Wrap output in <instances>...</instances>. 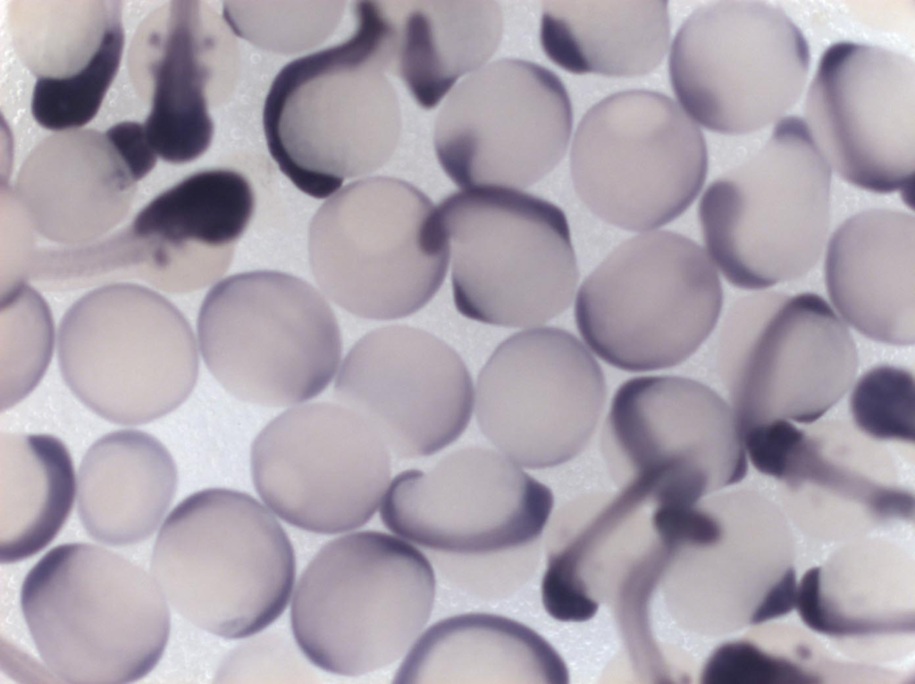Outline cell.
Returning a JSON list of instances; mask_svg holds the SVG:
<instances>
[{"mask_svg":"<svg viewBox=\"0 0 915 684\" xmlns=\"http://www.w3.org/2000/svg\"><path fill=\"white\" fill-rule=\"evenodd\" d=\"M354 10L352 35L286 64L264 105L270 155L315 198H330L345 180L382 167L399 138V104L386 75L376 20L365 1Z\"/></svg>","mask_w":915,"mask_h":684,"instance_id":"cell-1","label":"cell"},{"mask_svg":"<svg viewBox=\"0 0 915 684\" xmlns=\"http://www.w3.org/2000/svg\"><path fill=\"white\" fill-rule=\"evenodd\" d=\"M21 607L55 682L139 680L158 663L170 634L166 598L154 576L90 544L47 552L25 577Z\"/></svg>","mask_w":915,"mask_h":684,"instance_id":"cell-2","label":"cell"},{"mask_svg":"<svg viewBox=\"0 0 915 684\" xmlns=\"http://www.w3.org/2000/svg\"><path fill=\"white\" fill-rule=\"evenodd\" d=\"M152 575L186 621L226 639L254 636L290 601L296 579L291 542L263 503L211 487L181 501L156 537Z\"/></svg>","mask_w":915,"mask_h":684,"instance_id":"cell-3","label":"cell"},{"mask_svg":"<svg viewBox=\"0 0 915 684\" xmlns=\"http://www.w3.org/2000/svg\"><path fill=\"white\" fill-rule=\"evenodd\" d=\"M434 570L422 552L394 536L357 531L323 545L290 598V626L319 669L358 677L399 659L427 624Z\"/></svg>","mask_w":915,"mask_h":684,"instance_id":"cell-4","label":"cell"},{"mask_svg":"<svg viewBox=\"0 0 915 684\" xmlns=\"http://www.w3.org/2000/svg\"><path fill=\"white\" fill-rule=\"evenodd\" d=\"M830 186L831 168L803 119L785 116L755 154L710 183L700 200L715 267L745 290L806 274L827 237Z\"/></svg>","mask_w":915,"mask_h":684,"instance_id":"cell-5","label":"cell"},{"mask_svg":"<svg viewBox=\"0 0 915 684\" xmlns=\"http://www.w3.org/2000/svg\"><path fill=\"white\" fill-rule=\"evenodd\" d=\"M308 257L324 295L374 320L402 318L425 306L449 261L432 200L384 176L356 181L320 207L309 226Z\"/></svg>","mask_w":915,"mask_h":684,"instance_id":"cell-6","label":"cell"},{"mask_svg":"<svg viewBox=\"0 0 915 684\" xmlns=\"http://www.w3.org/2000/svg\"><path fill=\"white\" fill-rule=\"evenodd\" d=\"M722 304L707 252L684 235L653 230L622 242L586 277L575 318L600 359L645 372L691 357L713 331Z\"/></svg>","mask_w":915,"mask_h":684,"instance_id":"cell-7","label":"cell"},{"mask_svg":"<svg viewBox=\"0 0 915 684\" xmlns=\"http://www.w3.org/2000/svg\"><path fill=\"white\" fill-rule=\"evenodd\" d=\"M437 212L464 317L531 328L569 307L579 271L558 207L516 190L477 188L449 195Z\"/></svg>","mask_w":915,"mask_h":684,"instance_id":"cell-8","label":"cell"},{"mask_svg":"<svg viewBox=\"0 0 915 684\" xmlns=\"http://www.w3.org/2000/svg\"><path fill=\"white\" fill-rule=\"evenodd\" d=\"M198 346L216 381L237 399L280 408L308 402L341 362L338 320L307 282L277 271L229 276L206 294Z\"/></svg>","mask_w":915,"mask_h":684,"instance_id":"cell-9","label":"cell"},{"mask_svg":"<svg viewBox=\"0 0 915 684\" xmlns=\"http://www.w3.org/2000/svg\"><path fill=\"white\" fill-rule=\"evenodd\" d=\"M57 351L72 393L120 425H142L173 411L198 376L188 320L167 299L138 284L105 285L76 301L60 323Z\"/></svg>","mask_w":915,"mask_h":684,"instance_id":"cell-10","label":"cell"},{"mask_svg":"<svg viewBox=\"0 0 915 684\" xmlns=\"http://www.w3.org/2000/svg\"><path fill=\"white\" fill-rule=\"evenodd\" d=\"M702 132L664 94L632 89L587 111L572 141L575 190L596 216L633 231L657 230L680 216L705 182Z\"/></svg>","mask_w":915,"mask_h":684,"instance_id":"cell-11","label":"cell"},{"mask_svg":"<svg viewBox=\"0 0 915 684\" xmlns=\"http://www.w3.org/2000/svg\"><path fill=\"white\" fill-rule=\"evenodd\" d=\"M810 51L780 8L720 1L696 9L671 46L669 76L684 111L716 132L741 135L778 122L806 82Z\"/></svg>","mask_w":915,"mask_h":684,"instance_id":"cell-12","label":"cell"},{"mask_svg":"<svg viewBox=\"0 0 915 684\" xmlns=\"http://www.w3.org/2000/svg\"><path fill=\"white\" fill-rule=\"evenodd\" d=\"M720 358L734 378L741 432L778 420H818L852 387L858 367L846 325L809 292L736 300L721 333Z\"/></svg>","mask_w":915,"mask_h":684,"instance_id":"cell-13","label":"cell"},{"mask_svg":"<svg viewBox=\"0 0 915 684\" xmlns=\"http://www.w3.org/2000/svg\"><path fill=\"white\" fill-rule=\"evenodd\" d=\"M250 470L274 515L306 531L335 535L372 519L389 486L391 461L378 433L355 410L308 401L256 435Z\"/></svg>","mask_w":915,"mask_h":684,"instance_id":"cell-14","label":"cell"},{"mask_svg":"<svg viewBox=\"0 0 915 684\" xmlns=\"http://www.w3.org/2000/svg\"><path fill=\"white\" fill-rule=\"evenodd\" d=\"M605 455L626 487L655 504H693L740 482L748 469L733 409L691 378L649 376L617 390L603 435Z\"/></svg>","mask_w":915,"mask_h":684,"instance_id":"cell-15","label":"cell"},{"mask_svg":"<svg viewBox=\"0 0 915 684\" xmlns=\"http://www.w3.org/2000/svg\"><path fill=\"white\" fill-rule=\"evenodd\" d=\"M572 125L569 97L555 73L504 58L453 89L437 115L433 145L442 170L458 187L516 190L558 165Z\"/></svg>","mask_w":915,"mask_h":684,"instance_id":"cell-16","label":"cell"},{"mask_svg":"<svg viewBox=\"0 0 915 684\" xmlns=\"http://www.w3.org/2000/svg\"><path fill=\"white\" fill-rule=\"evenodd\" d=\"M606 399L602 370L569 332L535 326L503 341L474 390L478 426L499 452L527 469H546L588 444Z\"/></svg>","mask_w":915,"mask_h":684,"instance_id":"cell-17","label":"cell"},{"mask_svg":"<svg viewBox=\"0 0 915 684\" xmlns=\"http://www.w3.org/2000/svg\"><path fill=\"white\" fill-rule=\"evenodd\" d=\"M549 487L508 457L466 447L428 470L407 469L389 484L383 525L399 537L441 553L511 551L540 536L553 508Z\"/></svg>","mask_w":915,"mask_h":684,"instance_id":"cell-18","label":"cell"},{"mask_svg":"<svg viewBox=\"0 0 915 684\" xmlns=\"http://www.w3.org/2000/svg\"><path fill=\"white\" fill-rule=\"evenodd\" d=\"M804 106L814 143L842 179L877 193L912 189V59L877 46L835 43L821 55Z\"/></svg>","mask_w":915,"mask_h":684,"instance_id":"cell-19","label":"cell"},{"mask_svg":"<svg viewBox=\"0 0 915 684\" xmlns=\"http://www.w3.org/2000/svg\"><path fill=\"white\" fill-rule=\"evenodd\" d=\"M334 395L402 459L429 456L452 443L474 405L473 381L457 351L404 325L373 330L352 346L334 378Z\"/></svg>","mask_w":915,"mask_h":684,"instance_id":"cell-20","label":"cell"},{"mask_svg":"<svg viewBox=\"0 0 915 684\" xmlns=\"http://www.w3.org/2000/svg\"><path fill=\"white\" fill-rule=\"evenodd\" d=\"M237 46L220 20L201 1H170L138 28L128 71L150 111L142 124L156 156L186 164L210 147L209 106L233 83Z\"/></svg>","mask_w":915,"mask_h":684,"instance_id":"cell-21","label":"cell"},{"mask_svg":"<svg viewBox=\"0 0 915 684\" xmlns=\"http://www.w3.org/2000/svg\"><path fill=\"white\" fill-rule=\"evenodd\" d=\"M156 158L131 122L105 131H67L46 137L30 151L6 194L36 232L52 241L85 245L125 218L137 182Z\"/></svg>","mask_w":915,"mask_h":684,"instance_id":"cell-22","label":"cell"},{"mask_svg":"<svg viewBox=\"0 0 915 684\" xmlns=\"http://www.w3.org/2000/svg\"><path fill=\"white\" fill-rule=\"evenodd\" d=\"M255 206L253 188L239 172L216 168L188 176L118 233L126 274L171 293L212 284L229 268Z\"/></svg>","mask_w":915,"mask_h":684,"instance_id":"cell-23","label":"cell"},{"mask_svg":"<svg viewBox=\"0 0 915 684\" xmlns=\"http://www.w3.org/2000/svg\"><path fill=\"white\" fill-rule=\"evenodd\" d=\"M915 218L871 208L849 217L829 241L825 280L835 308L871 340L907 346L915 340Z\"/></svg>","mask_w":915,"mask_h":684,"instance_id":"cell-24","label":"cell"},{"mask_svg":"<svg viewBox=\"0 0 915 684\" xmlns=\"http://www.w3.org/2000/svg\"><path fill=\"white\" fill-rule=\"evenodd\" d=\"M122 2L13 1L11 36L34 90L80 107L101 105L121 62Z\"/></svg>","mask_w":915,"mask_h":684,"instance_id":"cell-25","label":"cell"},{"mask_svg":"<svg viewBox=\"0 0 915 684\" xmlns=\"http://www.w3.org/2000/svg\"><path fill=\"white\" fill-rule=\"evenodd\" d=\"M389 73L424 109L435 107L463 75L483 66L503 30L495 1H383Z\"/></svg>","mask_w":915,"mask_h":684,"instance_id":"cell-26","label":"cell"},{"mask_svg":"<svg viewBox=\"0 0 915 684\" xmlns=\"http://www.w3.org/2000/svg\"><path fill=\"white\" fill-rule=\"evenodd\" d=\"M177 469L151 435L111 432L87 451L78 471V512L90 537L111 545L140 543L155 531L172 502Z\"/></svg>","mask_w":915,"mask_h":684,"instance_id":"cell-27","label":"cell"},{"mask_svg":"<svg viewBox=\"0 0 915 684\" xmlns=\"http://www.w3.org/2000/svg\"><path fill=\"white\" fill-rule=\"evenodd\" d=\"M550 645L510 618L471 612L445 618L413 644L393 678L416 683H563Z\"/></svg>","mask_w":915,"mask_h":684,"instance_id":"cell-28","label":"cell"},{"mask_svg":"<svg viewBox=\"0 0 915 684\" xmlns=\"http://www.w3.org/2000/svg\"><path fill=\"white\" fill-rule=\"evenodd\" d=\"M669 32L666 1H546L540 40L569 72L634 77L660 64Z\"/></svg>","mask_w":915,"mask_h":684,"instance_id":"cell-29","label":"cell"},{"mask_svg":"<svg viewBox=\"0 0 915 684\" xmlns=\"http://www.w3.org/2000/svg\"><path fill=\"white\" fill-rule=\"evenodd\" d=\"M71 454L49 435L0 436V561L17 562L47 546L72 508Z\"/></svg>","mask_w":915,"mask_h":684,"instance_id":"cell-30","label":"cell"},{"mask_svg":"<svg viewBox=\"0 0 915 684\" xmlns=\"http://www.w3.org/2000/svg\"><path fill=\"white\" fill-rule=\"evenodd\" d=\"M55 327L41 296L24 283L1 293L0 407L28 396L51 361Z\"/></svg>","mask_w":915,"mask_h":684,"instance_id":"cell-31","label":"cell"},{"mask_svg":"<svg viewBox=\"0 0 915 684\" xmlns=\"http://www.w3.org/2000/svg\"><path fill=\"white\" fill-rule=\"evenodd\" d=\"M856 428L876 440L914 442V379L908 370L876 367L853 387L850 401Z\"/></svg>","mask_w":915,"mask_h":684,"instance_id":"cell-32","label":"cell"},{"mask_svg":"<svg viewBox=\"0 0 915 684\" xmlns=\"http://www.w3.org/2000/svg\"><path fill=\"white\" fill-rule=\"evenodd\" d=\"M701 680L708 684L817 682L814 676L792 663L770 656L747 642L719 646L707 662Z\"/></svg>","mask_w":915,"mask_h":684,"instance_id":"cell-33","label":"cell"},{"mask_svg":"<svg viewBox=\"0 0 915 684\" xmlns=\"http://www.w3.org/2000/svg\"><path fill=\"white\" fill-rule=\"evenodd\" d=\"M546 612L561 621H584L593 617L598 604L591 599L575 573L571 550L551 553L541 582Z\"/></svg>","mask_w":915,"mask_h":684,"instance_id":"cell-34","label":"cell"},{"mask_svg":"<svg viewBox=\"0 0 915 684\" xmlns=\"http://www.w3.org/2000/svg\"><path fill=\"white\" fill-rule=\"evenodd\" d=\"M795 607L808 627L827 635H859L899 629L890 622L852 620L832 612L820 594V569L818 567L803 575L797 587Z\"/></svg>","mask_w":915,"mask_h":684,"instance_id":"cell-35","label":"cell"},{"mask_svg":"<svg viewBox=\"0 0 915 684\" xmlns=\"http://www.w3.org/2000/svg\"><path fill=\"white\" fill-rule=\"evenodd\" d=\"M741 433L746 455L753 467L762 474L780 479L803 430L790 421L778 420Z\"/></svg>","mask_w":915,"mask_h":684,"instance_id":"cell-36","label":"cell"},{"mask_svg":"<svg viewBox=\"0 0 915 684\" xmlns=\"http://www.w3.org/2000/svg\"><path fill=\"white\" fill-rule=\"evenodd\" d=\"M652 523L667 545H709L717 542L721 535L717 519L696 503L656 504Z\"/></svg>","mask_w":915,"mask_h":684,"instance_id":"cell-37","label":"cell"},{"mask_svg":"<svg viewBox=\"0 0 915 684\" xmlns=\"http://www.w3.org/2000/svg\"><path fill=\"white\" fill-rule=\"evenodd\" d=\"M796 596L795 572L789 569L757 607L751 619V623L760 624L789 613L795 607Z\"/></svg>","mask_w":915,"mask_h":684,"instance_id":"cell-38","label":"cell"},{"mask_svg":"<svg viewBox=\"0 0 915 684\" xmlns=\"http://www.w3.org/2000/svg\"><path fill=\"white\" fill-rule=\"evenodd\" d=\"M111 238H112V236H111ZM112 241H113V239H112ZM113 249H114V245H113ZM114 253H115V249H114ZM115 259H116V255H115ZM116 265H117V260H116ZM117 269H118V265H117ZM118 274H119V271H118Z\"/></svg>","mask_w":915,"mask_h":684,"instance_id":"cell-39","label":"cell"}]
</instances>
